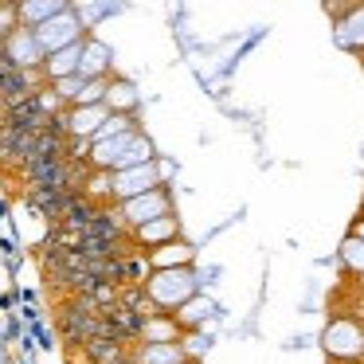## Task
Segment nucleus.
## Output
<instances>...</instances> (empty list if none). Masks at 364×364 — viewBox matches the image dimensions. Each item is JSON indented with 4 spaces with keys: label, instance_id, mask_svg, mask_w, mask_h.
I'll use <instances>...</instances> for the list:
<instances>
[{
    "label": "nucleus",
    "instance_id": "1",
    "mask_svg": "<svg viewBox=\"0 0 364 364\" xmlns=\"http://www.w3.org/2000/svg\"><path fill=\"white\" fill-rule=\"evenodd\" d=\"M141 290L153 301V309H181L184 301H192L200 294V278L188 267L184 270H153Z\"/></svg>",
    "mask_w": 364,
    "mask_h": 364
},
{
    "label": "nucleus",
    "instance_id": "2",
    "mask_svg": "<svg viewBox=\"0 0 364 364\" xmlns=\"http://www.w3.org/2000/svg\"><path fill=\"white\" fill-rule=\"evenodd\" d=\"M59 329L71 345H87L90 337H102L106 321H102V309H95L87 298H71L63 309H59Z\"/></svg>",
    "mask_w": 364,
    "mask_h": 364
},
{
    "label": "nucleus",
    "instance_id": "3",
    "mask_svg": "<svg viewBox=\"0 0 364 364\" xmlns=\"http://www.w3.org/2000/svg\"><path fill=\"white\" fill-rule=\"evenodd\" d=\"M32 36H36V43H40L43 55H55V51H63V48H71V43H82V40H87V28L79 24L75 9L67 4V9L59 12V16H51L48 24L32 28Z\"/></svg>",
    "mask_w": 364,
    "mask_h": 364
},
{
    "label": "nucleus",
    "instance_id": "4",
    "mask_svg": "<svg viewBox=\"0 0 364 364\" xmlns=\"http://www.w3.org/2000/svg\"><path fill=\"white\" fill-rule=\"evenodd\" d=\"M118 215L129 231H137V228H145V223L161 220V215H173V200H168L165 184H161V188L145 192V196H134V200H126V204H118Z\"/></svg>",
    "mask_w": 364,
    "mask_h": 364
},
{
    "label": "nucleus",
    "instance_id": "5",
    "mask_svg": "<svg viewBox=\"0 0 364 364\" xmlns=\"http://www.w3.org/2000/svg\"><path fill=\"white\" fill-rule=\"evenodd\" d=\"M110 181H114V200H118V204H126V200H134V196H145V192L161 188L157 161H149V165H134V168H122V173H110Z\"/></svg>",
    "mask_w": 364,
    "mask_h": 364
},
{
    "label": "nucleus",
    "instance_id": "6",
    "mask_svg": "<svg viewBox=\"0 0 364 364\" xmlns=\"http://www.w3.org/2000/svg\"><path fill=\"white\" fill-rule=\"evenodd\" d=\"M0 55L9 59L12 67H20V71H40L43 67V51H40V43H36L32 28H16V32L4 40Z\"/></svg>",
    "mask_w": 364,
    "mask_h": 364
},
{
    "label": "nucleus",
    "instance_id": "7",
    "mask_svg": "<svg viewBox=\"0 0 364 364\" xmlns=\"http://www.w3.org/2000/svg\"><path fill=\"white\" fill-rule=\"evenodd\" d=\"M110 48H106L102 40H95V36H87L82 40V59H79V79L82 82H95V79H106L110 75Z\"/></svg>",
    "mask_w": 364,
    "mask_h": 364
},
{
    "label": "nucleus",
    "instance_id": "8",
    "mask_svg": "<svg viewBox=\"0 0 364 364\" xmlns=\"http://www.w3.org/2000/svg\"><path fill=\"white\" fill-rule=\"evenodd\" d=\"M337 16V28H333V40L341 48L356 51L364 48V9H348V12H333Z\"/></svg>",
    "mask_w": 364,
    "mask_h": 364
},
{
    "label": "nucleus",
    "instance_id": "9",
    "mask_svg": "<svg viewBox=\"0 0 364 364\" xmlns=\"http://www.w3.org/2000/svg\"><path fill=\"white\" fill-rule=\"evenodd\" d=\"M145 259H149V270H184L192 259H196V251H192L188 243H181V239H173V243L149 251Z\"/></svg>",
    "mask_w": 364,
    "mask_h": 364
},
{
    "label": "nucleus",
    "instance_id": "10",
    "mask_svg": "<svg viewBox=\"0 0 364 364\" xmlns=\"http://www.w3.org/2000/svg\"><path fill=\"white\" fill-rule=\"evenodd\" d=\"M141 345H176L181 341V325L173 321V314H153L149 321L141 325Z\"/></svg>",
    "mask_w": 364,
    "mask_h": 364
},
{
    "label": "nucleus",
    "instance_id": "11",
    "mask_svg": "<svg viewBox=\"0 0 364 364\" xmlns=\"http://www.w3.org/2000/svg\"><path fill=\"white\" fill-rule=\"evenodd\" d=\"M102 106L110 114H134L137 110V87L129 79H106V98Z\"/></svg>",
    "mask_w": 364,
    "mask_h": 364
},
{
    "label": "nucleus",
    "instance_id": "12",
    "mask_svg": "<svg viewBox=\"0 0 364 364\" xmlns=\"http://www.w3.org/2000/svg\"><path fill=\"white\" fill-rule=\"evenodd\" d=\"M212 314H215V306H212L208 298H200V294H196L192 301H184V306L176 309L173 321L181 325V333H196V329H204V325H208V317H212Z\"/></svg>",
    "mask_w": 364,
    "mask_h": 364
},
{
    "label": "nucleus",
    "instance_id": "13",
    "mask_svg": "<svg viewBox=\"0 0 364 364\" xmlns=\"http://www.w3.org/2000/svg\"><path fill=\"white\" fill-rule=\"evenodd\" d=\"M67 4L63 0H36V4H16V20H20V28H40V24H48L51 16H59Z\"/></svg>",
    "mask_w": 364,
    "mask_h": 364
},
{
    "label": "nucleus",
    "instance_id": "14",
    "mask_svg": "<svg viewBox=\"0 0 364 364\" xmlns=\"http://www.w3.org/2000/svg\"><path fill=\"white\" fill-rule=\"evenodd\" d=\"M134 239L141 247H153V251H157V247H165V243H173V239H176V220H173V215H161V220L137 228Z\"/></svg>",
    "mask_w": 364,
    "mask_h": 364
},
{
    "label": "nucleus",
    "instance_id": "15",
    "mask_svg": "<svg viewBox=\"0 0 364 364\" xmlns=\"http://www.w3.org/2000/svg\"><path fill=\"white\" fill-rule=\"evenodd\" d=\"M82 353H87L90 364H114V360H122V356H129L126 345L114 341V337H90L87 345H82Z\"/></svg>",
    "mask_w": 364,
    "mask_h": 364
},
{
    "label": "nucleus",
    "instance_id": "16",
    "mask_svg": "<svg viewBox=\"0 0 364 364\" xmlns=\"http://www.w3.org/2000/svg\"><path fill=\"white\" fill-rule=\"evenodd\" d=\"M134 356V364H184L181 345H141Z\"/></svg>",
    "mask_w": 364,
    "mask_h": 364
},
{
    "label": "nucleus",
    "instance_id": "17",
    "mask_svg": "<svg viewBox=\"0 0 364 364\" xmlns=\"http://www.w3.org/2000/svg\"><path fill=\"white\" fill-rule=\"evenodd\" d=\"M129 129H137L134 114H110V118L102 122V129L90 137V145H95V141H110V137H122V134H129Z\"/></svg>",
    "mask_w": 364,
    "mask_h": 364
},
{
    "label": "nucleus",
    "instance_id": "18",
    "mask_svg": "<svg viewBox=\"0 0 364 364\" xmlns=\"http://www.w3.org/2000/svg\"><path fill=\"white\" fill-rule=\"evenodd\" d=\"M79 90H82V79H79V75H71V79H59V82H51V95H55L59 102H67V106H75V98H79Z\"/></svg>",
    "mask_w": 364,
    "mask_h": 364
},
{
    "label": "nucleus",
    "instance_id": "19",
    "mask_svg": "<svg viewBox=\"0 0 364 364\" xmlns=\"http://www.w3.org/2000/svg\"><path fill=\"white\" fill-rule=\"evenodd\" d=\"M341 259H345L353 270H364V243H360L356 235H348V239H345V251H341Z\"/></svg>",
    "mask_w": 364,
    "mask_h": 364
},
{
    "label": "nucleus",
    "instance_id": "20",
    "mask_svg": "<svg viewBox=\"0 0 364 364\" xmlns=\"http://www.w3.org/2000/svg\"><path fill=\"white\" fill-rule=\"evenodd\" d=\"M356 239H360V243H364V223H360V228H356Z\"/></svg>",
    "mask_w": 364,
    "mask_h": 364
}]
</instances>
